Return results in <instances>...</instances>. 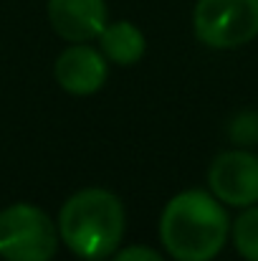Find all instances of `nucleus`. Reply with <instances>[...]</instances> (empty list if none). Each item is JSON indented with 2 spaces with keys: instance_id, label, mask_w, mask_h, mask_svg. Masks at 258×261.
I'll list each match as a JSON object with an SVG mask.
<instances>
[{
  "instance_id": "1",
  "label": "nucleus",
  "mask_w": 258,
  "mask_h": 261,
  "mask_svg": "<svg viewBox=\"0 0 258 261\" xmlns=\"http://www.w3.org/2000/svg\"><path fill=\"white\" fill-rule=\"evenodd\" d=\"M228 236V211L210 190H182L162 208L160 241L175 261H213Z\"/></svg>"
},
{
  "instance_id": "2",
  "label": "nucleus",
  "mask_w": 258,
  "mask_h": 261,
  "mask_svg": "<svg viewBox=\"0 0 258 261\" xmlns=\"http://www.w3.org/2000/svg\"><path fill=\"white\" fill-rule=\"evenodd\" d=\"M56 226L71 254L86 261H104L122 246L127 216L111 190L81 188L66 198Z\"/></svg>"
},
{
  "instance_id": "3",
  "label": "nucleus",
  "mask_w": 258,
  "mask_h": 261,
  "mask_svg": "<svg viewBox=\"0 0 258 261\" xmlns=\"http://www.w3.org/2000/svg\"><path fill=\"white\" fill-rule=\"evenodd\" d=\"M61 236L56 221L33 203H13L0 211V259L53 261Z\"/></svg>"
},
{
  "instance_id": "4",
  "label": "nucleus",
  "mask_w": 258,
  "mask_h": 261,
  "mask_svg": "<svg viewBox=\"0 0 258 261\" xmlns=\"http://www.w3.org/2000/svg\"><path fill=\"white\" fill-rule=\"evenodd\" d=\"M192 31L208 48H241L258 38V0H197Z\"/></svg>"
},
{
  "instance_id": "5",
  "label": "nucleus",
  "mask_w": 258,
  "mask_h": 261,
  "mask_svg": "<svg viewBox=\"0 0 258 261\" xmlns=\"http://www.w3.org/2000/svg\"><path fill=\"white\" fill-rule=\"evenodd\" d=\"M208 188L223 203L233 208H248L258 203V155L246 147L220 152L210 170Z\"/></svg>"
},
{
  "instance_id": "6",
  "label": "nucleus",
  "mask_w": 258,
  "mask_h": 261,
  "mask_svg": "<svg viewBox=\"0 0 258 261\" xmlns=\"http://www.w3.org/2000/svg\"><path fill=\"white\" fill-rule=\"evenodd\" d=\"M109 74L106 56L86 43H71L53 64L56 84L71 96H91L104 87Z\"/></svg>"
},
{
  "instance_id": "7",
  "label": "nucleus",
  "mask_w": 258,
  "mask_h": 261,
  "mask_svg": "<svg viewBox=\"0 0 258 261\" xmlns=\"http://www.w3.org/2000/svg\"><path fill=\"white\" fill-rule=\"evenodd\" d=\"M48 20L59 38L89 43L99 38L106 20V0H48Z\"/></svg>"
},
{
  "instance_id": "8",
  "label": "nucleus",
  "mask_w": 258,
  "mask_h": 261,
  "mask_svg": "<svg viewBox=\"0 0 258 261\" xmlns=\"http://www.w3.org/2000/svg\"><path fill=\"white\" fill-rule=\"evenodd\" d=\"M99 51L106 56V61L119 64V66H132L137 64L145 51H147V38L142 28H137L129 20H117L106 23L104 31L99 33Z\"/></svg>"
},
{
  "instance_id": "9",
  "label": "nucleus",
  "mask_w": 258,
  "mask_h": 261,
  "mask_svg": "<svg viewBox=\"0 0 258 261\" xmlns=\"http://www.w3.org/2000/svg\"><path fill=\"white\" fill-rule=\"evenodd\" d=\"M231 236L238 256L246 261H258V203L241 208V213L231 223Z\"/></svg>"
},
{
  "instance_id": "10",
  "label": "nucleus",
  "mask_w": 258,
  "mask_h": 261,
  "mask_svg": "<svg viewBox=\"0 0 258 261\" xmlns=\"http://www.w3.org/2000/svg\"><path fill=\"white\" fill-rule=\"evenodd\" d=\"M228 132H231L233 145H238V147L258 145V112L256 109H246V112L236 114L231 127H228Z\"/></svg>"
},
{
  "instance_id": "11",
  "label": "nucleus",
  "mask_w": 258,
  "mask_h": 261,
  "mask_svg": "<svg viewBox=\"0 0 258 261\" xmlns=\"http://www.w3.org/2000/svg\"><path fill=\"white\" fill-rule=\"evenodd\" d=\"M111 261H165L160 251L150 249V246H124V249H117L111 254Z\"/></svg>"
}]
</instances>
